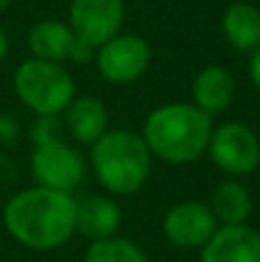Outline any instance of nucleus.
Masks as SVG:
<instances>
[{
    "label": "nucleus",
    "mask_w": 260,
    "mask_h": 262,
    "mask_svg": "<svg viewBox=\"0 0 260 262\" xmlns=\"http://www.w3.org/2000/svg\"><path fill=\"white\" fill-rule=\"evenodd\" d=\"M76 203L72 193L30 186L7 200L3 223L9 237L30 251H55L76 235Z\"/></svg>",
    "instance_id": "f257e3e1"
},
{
    "label": "nucleus",
    "mask_w": 260,
    "mask_h": 262,
    "mask_svg": "<svg viewBox=\"0 0 260 262\" xmlns=\"http://www.w3.org/2000/svg\"><path fill=\"white\" fill-rule=\"evenodd\" d=\"M212 118L187 101L157 106L143 124V140L152 159L170 166H189L207 154Z\"/></svg>",
    "instance_id": "f03ea898"
},
{
    "label": "nucleus",
    "mask_w": 260,
    "mask_h": 262,
    "mask_svg": "<svg viewBox=\"0 0 260 262\" xmlns=\"http://www.w3.org/2000/svg\"><path fill=\"white\" fill-rule=\"evenodd\" d=\"M90 166L109 195H134L152 175V154L141 134L132 129H109L90 145Z\"/></svg>",
    "instance_id": "7ed1b4c3"
},
{
    "label": "nucleus",
    "mask_w": 260,
    "mask_h": 262,
    "mask_svg": "<svg viewBox=\"0 0 260 262\" xmlns=\"http://www.w3.org/2000/svg\"><path fill=\"white\" fill-rule=\"evenodd\" d=\"M14 92L37 118L62 115L76 97V83L60 62L30 58L14 69Z\"/></svg>",
    "instance_id": "20e7f679"
},
{
    "label": "nucleus",
    "mask_w": 260,
    "mask_h": 262,
    "mask_svg": "<svg viewBox=\"0 0 260 262\" xmlns=\"http://www.w3.org/2000/svg\"><path fill=\"white\" fill-rule=\"evenodd\" d=\"M207 154L224 175H228L230 180H240L258 170L260 138L244 122H224L212 129Z\"/></svg>",
    "instance_id": "39448f33"
},
{
    "label": "nucleus",
    "mask_w": 260,
    "mask_h": 262,
    "mask_svg": "<svg viewBox=\"0 0 260 262\" xmlns=\"http://www.w3.org/2000/svg\"><path fill=\"white\" fill-rule=\"evenodd\" d=\"M30 172L37 186L72 193L85 180L88 163L76 147H72L64 140H53V143L32 147Z\"/></svg>",
    "instance_id": "423d86ee"
},
{
    "label": "nucleus",
    "mask_w": 260,
    "mask_h": 262,
    "mask_svg": "<svg viewBox=\"0 0 260 262\" xmlns=\"http://www.w3.org/2000/svg\"><path fill=\"white\" fill-rule=\"evenodd\" d=\"M95 62L104 81L113 85H127L147 72L152 62V49L145 37L118 32L97 49Z\"/></svg>",
    "instance_id": "0eeeda50"
},
{
    "label": "nucleus",
    "mask_w": 260,
    "mask_h": 262,
    "mask_svg": "<svg viewBox=\"0 0 260 262\" xmlns=\"http://www.w3.org/2000/svg\"><path fill=\"white\" fill-rule=\"evenodd\" d=\"M219 221L203 200H180L164 214V237L180 251H201L216 232Z\"/></svg>",
    "instance_id": "6e6552de"
},
{
    "label": "nucleus",
    "mask_w": 260,
    "mask_h": 262,
    "mask_svg": "<svg viewBox=\"0 0 260 262\" xmlns=\"http://www.w3.org/2000/svg\"><path fill=\"white\" fill-rule=\"evenodd\" d=\"M124 21V0H72L67 23L95 49L115 37Z\"/></svg>",
    "instance_id": "1a4fd4ad"
},
{
    "label": "nucleus",
    "mask_w": 260,
    "mask_h": 262,
    "mask_svg": "<svg viewBox=\"0 0 260 262\" xmlns=\"http://www.w3.org/2000/svg\"><path fill=\"white\" fill-rule=\"evenodd\" d=\"M198 253L201 262H260V230L251 223L219 226Z\"/></svg>",
    "instance_id": "9d476101"
},
{
    "label": "nucleus",
    "mask_w": 260,
    "mask_h": 262,
    "mask_svg": "<svg viewBox=\"0 0 260 262\" xmlns=\"http://www.w3.org/2000/svg\"><path fill=\"white\" fill-rule=\"evenodd\" d=\"M237 90V81L224 64H207L193 76L191 83V104L205 115L214 118L230 108Z\"/></svg>",
    "instance_id": "9b49d317"
},
{
    "label": "nucleus",
    "mask_w": 260,
    "mask_h": 262,
    "mask_svg": "<svg viewBox=\"0 0 260 262\" xmlns=\"http://www.w3.org/2000/svg\"><path fill=\"white\" fill-rule=\"evenodd\" d=\"M122 226V209L113 195H85L76 203V232L99 242L115 237Z\"/></svg>",
    "instance_id": "f8f14e48"
},
{
    "label": "nucleus",
    "mask_w": 260,
    "mask_h": 262,
    "mask_svg": "<svg viewBox=\"0 0 260 262\" xmlns=\"http://www.w3.org/2000/svg\"><path fill=\"white\" fill-rule=\"evenodd\" d=\"M64 134H69L81 145H95L109 131V111L99 97L81 95L62 113Z\"/></svg>",
    "instance_id": "ddd939ff"
},
{
    "label": "nucleus",
    "mask_w": 260,
    "mask_h": 262,
    "mask_svg": "<svg viewBox=\"0 0 260 262\" xmlns=\"http://www.w3.org/2000/svg\"><path fill=\"white\" fill-rule=\"evenodd\" d=\"M224 39L240 53H253L260 46V9L251 3H230L221 16Z\"/></svg>",
    "instance_id": "4468645a"
},
{
    "label": "nucleus",
    "mask_w": 260,
    "mask_h": 262,
    "mask_svg": "<svg viewBox=\"0 0 260 262\" xmlns=\"http://www.w3.org/2000/svg\"><path fill=\"white\" fill-rule=\"evenodd\" d=\"M74 32L69 23L55 21V18H44L35 23L28 32V51L37 60H49V62H60L69 58V51L74 44Z\"/></svg>",
    "instance_id": "2eb2a0df"
},
{
    "label": "nucleus",
    "mask_w": 260,
    "mask_h": 262,
    "mask_svg": "<svg viewBox=\"0 0 260 262\" xmlns=\"http://www.w3.org/2000/svg\"><path fill=\"white\" fill-rule=\"evenodd\" d=\"M210 209L214 212L219 226H240V223H249L253 214V198L249 189L240 180H224L216 184L214 193H212Z\"/></svg>",
    "instance_id": "dca6fc26"
},
{
    "label": "nucleus",
    "mask_w": 260,
    "mask_h": 262,
    "mask_svg": "<svg viewBox=\"0 0 260 262\" xmlns=\"http://www.w3.org/2000/svg\"><path fill=\"white\" fill-rule=\"evenodd\" d=\"M83 262H150L143 246L127 237H109V239L90 242L83 253Z\"/></svg>",
    "instance_id": "f3484780"
},
{
    "label": "nucleus",
    "mask_w": 260,
    "mask_h": 262,
    "mask_svg": "<svg viewBox=\"0 0 260 262\" xmlns=\"http://www.w3.org/2000/svg\"><path fill=\"white\" fill-rule=\"evenodd\" d=\"M64 127L60 115H44L37 118L35 124L30 129V140L32 145H44V143H53V140H64Z\"/></svg>",
    "instance_id": "a211bd4d"
},
{
    "label": "nucleus",
    "mask_w": 260,
    "mask_h": 262,
    "mask_svg": "<svg viewBox=\"0 0 260 262\" xmlns=\"http://www.w3.org/2000/svg\"><path fill=\"white\" fill-rule=\"evenodd\" d=\"M95 53H97V49L92 44H88L81 37H74V44H72V51H69L67 60H72V62H76V64H88L95 60Z\"/></svg>",
    "instance_id": "6ab92c4d"
},
{
    "label": "nucleus",
    "mask_w": 260,
    "mask_h": 262,
    "mask_svg": "<svg viewBox=\"0 0 260 262\" xmlns=\"http://www.w3.org/2000/svg\"><path fill=\"white\" fill-rule=\"evenodd\" d=\"M249 76H251V83L256 85V90L260 92V46L249 58Z\"/></svg>",
    "instance_id": "aec40b11"
},
{
    "label": "nucleus",
    "mask_w": 260,
    "mask_h": 262,
    "mask_svg": "<svg viewBox=\"0 0 260 262\" xmlns=\"http://www.w3.org/2000/svg\"><path fill=\"white\" fill-rule=\"evenodd\" d=\"M7 51H9V39H7V32H5V28L0 26V64H3L5 58H7Z\"/></svg>",
    "instance_id": "412c9836"
},
{
    "label": "nucleus",
    "mask_w": 260,
    "mask_h": 262,
    "mask_svg": "<svg viewBox=\"0 0 260 262\" xmlns=\"http://www.w3.org/2000/svg\"><path fill=\"white\" fill-rule=\"evenodd\" d=\"M9 5H12V0H0V12H7Z\"/></svg>",
    "instance_id": "4be33fe9"
}]
</instances>
